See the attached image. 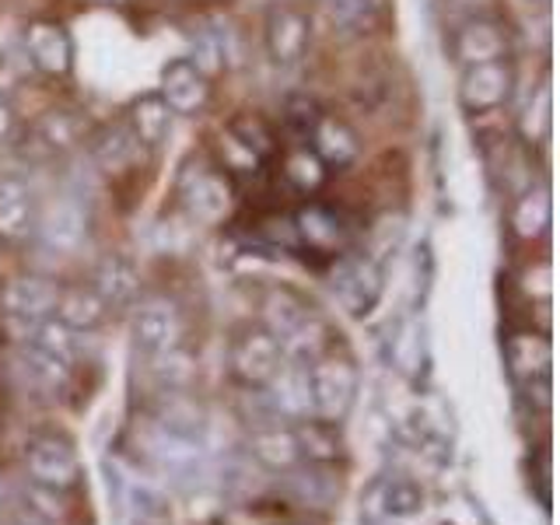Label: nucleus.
Masks as SVG:
<instances>
[{"instance_id": "obj_22", "label": "nucleus", "mask_w": 560, "mask_h": 525, "mask_svg": "<svg viewBox=\"0 0 560 525\" xmlns=\"http://www.w3.org/2000/svg\"><path fill=\"white\" fill-rule=\"evenodd\" d=\"M49 302H52V288L43 284V280H18L11 288V305L22 312H46Z\"/></svg>"}, {"instance_id": "obj_3", "label": "nucleus", "mask_w": 560, "mask_h": 525, "mask_svg": "<svg viewBox=\"0 0 560 525\" xmlns=\"http://www.w3.org/2000/svg\"><path fill=\"white\" fill-rule=\"evenodd\" d=\"M515 92V70L508 60H490V63H472L463 67L459 78V105L472 116L494 113L512 98Z\"/></svg>"}, {"instance_id": "obj_4", "label": "nucleus", "mask_w": 560, "mask_h": 525, "mask_svg": "<svg viewBox=\"0 0 560 525\" xmlns=\"http://www.w3.org/2000/svg\"><path fill=\"white\" fill-rule=\"evenodd\" d=\"M25 60L46 78H63L74 67V39L60 22H32L25 28Z\"/></svg>"}, {"instance_id": "obj_13", "label": "nucleus", "mask_w": 560, "mask_h": 525, "mask_svg": "<svg viewBox=\"0 0 560 525\" xmlns=\"http://www.w3.org/2000/svg\"><path fill=\"white\" fill-rule=\"evenodd\" d=\"M550 186L547 183H536L522 192V197L515 200L512 207V228L518 238H539L542 232L550 228Z\"/></svg>"}, {"instance_id": "obj_6", "label": "nucleus", "mask_w": 560, "mask_h": 525, "mask_svg": "<svg viewBox=\"0 0 560 525\" xmlns=\"http://www.w3.org/2000/svg\"><path fill=\"white\" fill-rule=\"evenodd\" d=\"M452 52L463 67L504 60L508 57V32H504V25L494 22V18H469V22L455 28Z\"/></svg>"}, {"instance_id": "obj_25", "label": "nucleus", "mask_w": 560, "mask_h": 525, "mask_svg": "<svg viewBox=\"0 0 560 525\" xmlns=\"http://www.w3.org/2000/svg\"><path fill=\"white\" fill-rule=\"evenodd\" d=\"M95 315H98V312H95V298H88V294L81 298V294H78V298H70V302H67V319H74V323H92Z\"/></svg>"}, {"instance_id": "obj_1", "label": "nucleus", "mask_w": 560, "mask_h": 525, "mask_svg": "<svg viewBox=\"0 0 560 525\" xmlns=\"http://www.w3.org/2000/svg\"><path fill=\"white\" fill-rule=\"evenodd\" d=\"M262 46L277 67H294L305 60L312 46V18L294 4H277L262 22Z\"/></svg>"}, {"instance_id": "obj_18", "label": "nucleus", "mask_w": 560, "mask_h": 525, "mask_svg": "<svg viewBox=\"0 0 560 525\" xmlns=\"http://www.w3.org/2000/svg\"><path fill=\"white\" fill-rule=\"evenodd\" d=\"M284 179L298 189V192H315L326 183V165L315 158L312 148H294L284 162Z\"/></svg>"}, {"instance_id": "obj_20", "label": "nucleus", "mask_w": 560, "mask_h": 525, "mask_svg": "<svg viewBox=\"0 0 560 525\" xmlns=\"http://www.w3.org/2000/svg\"><path fill=\"white\" fill-rule=\"evenodd\" d=\"M329 8L337 14V22H343L350 28H368V25H375L385 0H329Z\"/></svg>"}, {"instance_id": "obj_11", "label": "nucleus", "mask_w": 560, "mask_h": 525, "mask_svg": "<svg viewBox=\"0 0 560 525\" xmlns=\"http://www.w3.org/2000/svg\"><path fill=\"white\" fill-rule=\"evenodd\" d=\"M137 137L133 130L127 127V122H105V127H98L92 133V140H88V151H92L95 165L105 168V172H122L137 154Z\"/></svg>"}, {"instance_id": "obj_24", "label": "nucleus", "mask_w": 560, "mask_h": 525, "mask_svg": "<svg viewBox=\"0 0 560 525\" xmlns=\"http://www.w3.org/2000/svg\"><path fill=\"white\" fill-rule=\"evenodd\" d=\"M319 105H315L312 98H305V95H298V98H291L288 102V109H284V122L291 127V133H298V137H305L308 140V133H312V127L319 122Z\"/></svg>"}, {"instance_id": "obj_2", "label": "nucleus", "mask_w": 560, "mask_h": 525, "mask_svg": "<svg viewBox=\"0 0 560 525\" xmlns=\"http://www.w3.org/2000/svg\"><path fill=\"white\" fill-rule=\"evenodd\" d=\"M175 192H179V200H183V207L189 210V214L197 221H207V224L221 221L228 210H232V197H235L232 183H228L221 172L203 165V162H192V165L183 168Z\"/></svg>"}, {"instance_id": "obj_14", "label": "nucleus", "mask_w": 560, "mask_h": 525, "mask_svg": "<svg viewBox=\"0 0 560 525\" xmlns=\"http://www.w3.org/2000/svg\"><path fill=\"white\" fill-rule=\"evenodd\" d=\"M340 298L350 305V312H368V305L378 298V267L375 259H347L340 270Z\"/></svg>"}, {"instance_id": "obj_15", "label": "nucleus", "mask_w": 560, "mask_h": 525, "mask_svg": "<svg viewBox=\"0 0 560 525\" xmlns=\"http://www.w3.org/2000/svg\"><path fill=\"white\" fill-rule=\"evenodd\" d=\"M553 130V92H550V81H539V88L525 102V109L518 116V133L525 144L542 148L550 140Z\"/></svg>"}, {"instance_id": "obj_21", "label": "nucleus", "mask_w": 560, "mask_h": 525, "mask_svg": "<svg viewBox=\"0 0 560 525\" xmlns=\"http://www.w3.org/2000/svg\"><path fill=\"white\" fill-rule=\"evenodd\" d=\"M399 238H402V214H382V218H375L372 232H368V245H372L375 256L393 253Z\"/></svg>"}, {"instance_id": "obj_12", "label": "nucleus", "mask_w": 560, "mask_h": 525, "mask_svg": "<svg viewBox=\"0 0 560 525\" xmlns=\"http://www.w3.org/2000/svg\"><path fill=\"white\" fill-rule=\"evenodd\" d=\"M235 57V46H232V28L228 25H214V28H197L189 35V63L200 70V74L214 78L228 67V60Z\"/></svg>"}, {"instance_id": "obj_10", "label": "nucleus", "mask_w": 560, "mask_h": 525, "mask_svg": "<svg viewBox=\"0 0 560 525\" xmlns=\"http://www.w3.org/2000/svg\"><path fill=\"white\" fill-rule=\"evenodd\" d=\"M172 109L165 105L162 95H140L130 105V116H127V127L133 130L137 144L140 148H162L165 137L172 130Z\"/></svg>"}, {"instance_id": "obj_23", "label": "nucleus", "mask_w": 560, "mask_h": 525, "mask_svg": "<svg viewBox=\"0 0 560 525\" xmlns=\"http://www.w3.org/2000/svg\"><path fill=\"white\" fill-rule=\"evenodd\" d=\"M98 284L105 294H113V298H122L130 288H133V270H130V262L127 259H105L102 262V270H98Z\"/></svg>"}, {"instance_id": "obj_9", "label": "nucleus", "mask_w": 560, "mask_h": 525, "mask_svg": "<svg viewBox=\"0 0 560 525\" xmlns=\"http://www.w3.org/2000/svg\"><path fill=\"white\" fill-rule=\"evenodd\" d=\"M308 140H312L315 158H319L326 168H347L361 151L358 133L337 116H319V122L312 127Z\"/></svg>"}, {"instance_id": "obj_7", "label": "nucleus", "mask_w": 560, "mask_h": 525, "mask_svg": "<svg viewBox=\"0 0 560 525\" xmlns=\"http://www.w3.org/2000/svg\"><path fill=\"white\" fill-rule=\"evenodd\" d=\"M35 228H39V200H35V189L25 179H18V175L0 179V238L22 242Z\"/></svg>"}, {"instance_id": "obj_19", "label": "nucleus", "mask_w": 560, "mask_h": 525, "mask_svg": "<svg viewBox=\"0 0 560 525\" xmlns=\"http://www.w3.org/2000/svg\"><path fill=\"white\" fill-rule=\"evenodd\" d=\"M228 137L238 140V144L249 154H256V158L273 154V133H270L267 122H262L259 116H253V113H242V116H235L232 122H228Z\"/></svg>"}, {"instance_id": "obj_5", "label": "nucleus", "mask_w": 560, "mask_h": 525, "mask_svg": "<svg viewBox=\"0 0 560 525\" xmlns=\"http://www.w3.org/2000/svg\"><path fill=\"white\" fill-rule=\"evenodd\" d=\"M165 105L175 116H197L203 113V105L210 98V78L200 74L186 57L183 60H172L162 70V92Z\"/></svg>"}, {"instance_id": "obj_26", "label": "nucleus", "mask_w": 560, "mask_h": 525, "mask_svg": "<svg viewBox=\"0 0 560 525\" xmlns=\"http://www.w3.org/2000/svg\"><path fill=\"white\" fill-rule=\"evenodd\" d=\"M11 130H14V113H11L8 98L0 95V140H8V137H11Z\"/></svg>"}, {"instance_id": "obj_8", "label": "nucleus", "mask_w": 560, "mask_h": 525, "mask_svg": "<svg viewBox=\"0 0 560 525\" xmlns=\"http://www.w3.org/2000/svg\"><path fill=\"white\" fill-rule=\"evenodd\" d=\"M294 235L302 245L315 253H329L337 256L343 245H347V224L340 221V214H332L329 207H319V203H308L294 214L291 221Z\"/></svg>"}, {"instance_id": "obj_17", "label": "nucleus", "mask_w": 560, "mask_h": 525, "mask_svg": "<svg viewBox=\"0 0 560 525\" xmlns=\"http://www.w3.org/2000/svg\"><path fill=\"white\" fill-rule=\"evenodd\" d=\"M35 133H39V140L46 148L52 151H67V148H74L84 127H81V119L74 113H67V109H52L46 113L39 122H35Z\"/></svg>"}, {"instance_id": "obj_16", "label": "nucleus", "mask_w": 560, "mask_h": 525, "mask_svg": "<svg viewBox=\"0 0 560 525\" xmlns=\"http://www.w3.org/2000/svg\"><path fill=\"white\" fill-rule=\"evenodd\" d=\"M43 235L52 245H78L88 235V214L78 200H60L49 207V214L43 218Z\"/></svg>"}, {"instance_id": "obj_27", "label": "nucleus", "mask_w": 560, "mask_h": 525, "mask_svg": "<svg viewBox=\"0 0 560 525\" xmlns=\"http://www.w3.org/2000/svg\"><path fill=\"white\" fill-rule=\"evenodd\" d=\"M518 4H522V8H533V11H542V8L550 4V0H518Z\"/></svg>"}]
</instances>
